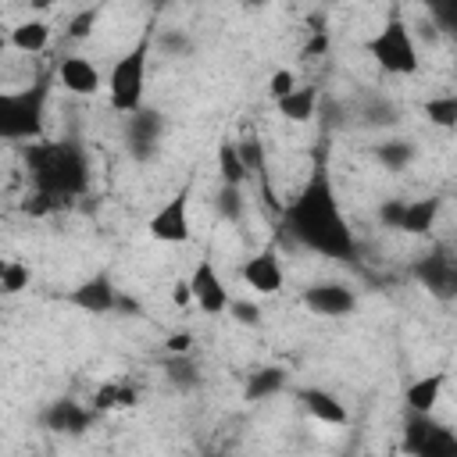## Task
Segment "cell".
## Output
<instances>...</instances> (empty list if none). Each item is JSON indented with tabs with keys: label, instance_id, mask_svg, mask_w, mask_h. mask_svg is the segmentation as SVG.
<instances>
[{
	"label": "cell",
	"instance_id": "cell-1",
	"mask_svg": "<svg viewBox=\"0 0 457 457\" xmlns=\"http://www.w3.org/2000/svg\"><path fill=\"white\" fill-rule=\"evenodd\" d=\"M282 225L300 246H307L321 257H332V261L357 257V236L339 211V196H336L325 168H318L303 182V189L282 207Z\"/></svg>",
	"mask_w": 457,
	"mask_h": 457
},
{
	"label": "cell",
	"instance_id": "cell-12",
	"mask_svg": "<svg viewBox=\"0 0 457 457\" xmlns=\"http://www.w3.org/2000/svg\"><path fill=\"white\" fill-rule=\"evenodd\" d=\"M239 278H243V286H246L250 293H257V296H275V293H282L286 275H282L278 250H275V246H264V250H257L253 257H246L243 268H239Z\"/></svg>",
	"mask_w": 457,
	"mask_h": 457
},
{
	"label": "cell",
	"instance_id": "cell-4",
	"mask_svg": "<svg viewBox=\"0 0 457 457\" xmlns=\"http://www.w3.org/2000/svg\"><path fill=\"white\" fill-rule=\"evenodd\" d=\"M154 50V32H143L129 54H121L107 71V100L118 114H132L146 96V64Z\"/></svg>",
	"mask_w": 457,
	"mask_h": 457
},
{
	"label": "cell",
	"instance_id": "cell-41",
	"mask_svg": "<svg viewBox=\"0 0 457 457\" xmlns=\"http://www.w3.org/2000/svg\"><path fill=\"white\" fill-rule=\"evenodd\" d=\"M29 7L43 14V11H50V7H57V0H29Z\"/></svg>",
	"mask_w": 457,
	"mask_h": 457
},
{
	"label": "cell",
	"instance_id": "cell-6",
	"mask_svg": "<svg viewBox=\"0 0 457 457\" xmlns=\"http://www.w3.org/2000/svg\"><path fill=\"white\" fill-rule=\"evenodd\" d=\"M400 450L411 457H457V432L432 414L407 411L403 418V439Z\"/></svg>",
	"mask_w": 457,
	"mask_h": 457
},
{
	"label": "cell",
	"instance_id": "cell-11",
	"mask_svg": "<svg viewBox=\"0 0 457 457\" xmlns=\"http://www.w3.org/2000/svg\"><path fill=\"white\" fill-rule=\"evenodd\" d=\"M189 286H193V303L204 311V314H225L232 296H228V286L225 278L218 275L214 261L211 257H200L189 271Z\"/></svg>",
	"mask_w": 457,
	"mask_h": 457
},
{
	"label": "cell",
	"instance_id": "cell-30",
	"mask_svg": "<svg viewBox=\"0 0 457 457\" xmlns=\"http://www.w3.org/2000/svg\"><path fill=\"white\" fill-rule=\"evenodd\" d=\"M96 18H100V7H96V4L75 11V14L68 18V25H64V39H68V43H86V39L93 36V29H96Z\"/></svg>",
	"mask_w": 457,
	"mask_h": 457
},
{
	"label": "cell",
	"instance_id": "cell-38",
	"mask_svg": "<svg viewBox=\"0 0 457 457\" xmlns=\"http://www.w3.org/2000/svg\"><path fill=\"white\" fill-rule=\"evenodd\" d=\"M164 350H168V357H175V353H189L193 350V336L182 328V332H171L168 339H164Z\"/></svg>",
	"mask_w": 457,
	"mask_h": 457
},
{
	"label": "cell",
	"instance_id": "cell-14",
	"mask_svg": "<svg viewBox=\"0 0 457 457\" xmlns=\"http://www.w3.org/2000/svg\"><path fill=\"white\" fill-rule=\"evenodd\" d=\"M118 289H114V282H111V275H89L86 282H79L71 293H68V300L79 307V311H86V314H111V311H118Z\"/></svg>",
	"mask_w": 457,
	"mask_h": 457
},
{
	"label": "cell",
	"instance_id": "cell-10",
	"mask_svg": "<svg viewBox=\"0 0 457 457\" xmlns=\"http://www.w3.org/2000/svg\"><path fill=\"white\" fill-rule=\"evenodd\" d=\"M411 275L418 278V286H425L439 300H453L457 296V257L450 250H443V246L421 253L411 264Z\"/></svg>",
	"mask_w": 457,
	"mask_h": 457
},
{
	"label": "cell",
	"instance_id": "cell-40",
	"mask_svg": "<svg viewBox=\"0 0 457 457\" xmlns=\"http://www.w3.org/2000/svg\"><path fill=\"white\" fill-rule=\"evenodd\" d=\"M236 4H239L243 11H264V7L271 4V0H236Z\"/></svg>",
	"mask_w": 457,
	"mask_h": 457
},
{
	"label": "cell",
	"instance_id": "cell-19",
	"mask_svg": "<svg viewBox=\"0 0 457 457\" xmlns=\"http://www.w3.org/2000/svg\"><path fill=\"white\" fill-rule=\"evenodd\" d=\"M439 211H443V200H439V196H418V200H407L400 232H403V236H428V232L436 228V221H439Z\"/></svg>",
	"mask_w": 457,
	"mask_h": 457
},
{
	"label": "cell",
	"instance_id": "cell-18",
	"mask_svg": "<svg viewBox=\"0 0 457 457\" xmlns=\"http://www.w3.org/2000/svg\"><path fill=\"white\" fill-rule=\"evenodd\" d=\"M89 403H93L96 414L129 411V407L139 403V389H136V382H129V378H107V382H100V386L93 389Z\"/></svg>",
	"mask_w": 457,
	"mask_h": 457
},
{
	"label": "cell",
	"instance_id": "cell-7",
	"mask_svg": "<svg viewBox=\"0 0 457 457\" xmlns=\"http://www.w3.org/2000/svg\"><path fill=\"white\" fill-rule=\"evenodd\" d=\"M125 154L136 164H150L161 154V139H164V114L157 107H139L132 114H125Z\"/></svg>",
	"mask_w": 457,
	"mask_h": 457
},
{
	"label": "cell",
	"instance_id": "cell-20",
	"mask_svg": "<svg viewBox=\"0 0 457 457\" xmlns=\"http://www.w3.org/2000/svg\"><path fill=\"white\" fill-rule=\"evenodd\" d=\"M371 157L386 168V171H407L418 157V143L407 139V136H389V139H378L371 146Z\"/></svg>",
	"mask_w": 457,
	"mask_h": 457
},
{
	"label": "cell",
	"instance_id": "cell-22",
	"mask_svg": "<svg viewBox=\"0 0 457 457\" xmlns=\"http://www.w3.org/2000/svg\"><path fill=\"white\" fill-rule=\"evenodd\" d=\"M278 114L293 125H307L314 114H318V86H296L289 96H282L278 104Z\"/></svg>",
	"mask_w": 457,
	"mask_h": 457
},
{
	"label": "cell",
	"instance_id": "cell-35",
	"mask_svg": "<svg viewBox=\"0 0 457 457\" xmlns=\"http://www.w3.org/2000/svg\"><path fill=\"white\" fill-rule=\"evenodd\" d=\"M228 314H232V321H239L246 328H261V321H264V311L253 300H232L228 303Z\"/></svg>",
	"mask_w": 457,
	"mask_h": 457
},
{
	"label": "cell",
	"instance_id": "cell-5",
	"mask_svg": "<svg viewBox=\"0 0 457 457\" xmlns=\"http://www.w3.org/2000/svg\"><path fill=\"white\" fill-rule=\"evenodd\" d=\"M368 54L371 61L386 71V75H414L421 68V54H418V39L407 29L403 18H389L371 39H368Z\"/></svg>",
	"mask_w": 457,
	"mask_h": 457
},
{
	"label": "cell",
	"instance_id": "cell-34",
	"mask_svg": "<svg viewBox=\"0 0 457 457\" xmlns=\"http://www.w3.org/2000/svg\"><path fill=\"white\" fill-rule=\"evenodd\" d=\"M57 207H64V200L50 196V193H39V189H32V196L21 200V211L32 214V218H46V214H54Z\"/></svg>",
	"mask_w": 457,
	"mask_h": 457
},
{
	"label": "cell",
	"instance_id": "cell-9",
	"mask_svg": "<svg viewBox=\"0 0 457 457\" xmlns=\"http://www.w3.org/2000/svg\"><path fill=\"white\" fill-rule=\"evenodd\" d=\"M300 303L318 314V318H350L361 303L357 289L350 282H339V278H325V282H314L300 293Z\"/></svg>",
	"mask_w": 457,
	"mask_h": 457
},
{
	"label": "cell",
	"instance_id": "cell-21",
	"mask_svg": "<svg viewBox=\"0 0 457 457\" xmlns=\"http://www.w3.org/2000/svg\"><path fill=\"white\" fill-rule=\"evenodd\" d=\"M7 46L18 54H43L50 46V21L43 18H25L7 32Z\"/></svg>",
	"mask_w": 457,
	"mask_h": 457
},
{
	"label": "cell",
	"instance_id": "cell-33",
	"mask_svg": "<svg viewBox=\"0 0 457 457\" xmlns=\"http://www.w3.org/2000/svg\"><path fill=\"white\" fill-rule=\"evenodd\" d=\"M296 86H300V79H296L293 68H275V71L268 75V96H271L275 104H278L282 96H289Z\"/></svg>",
	"mask_w": 457,
	"mask_h": 457
},
{
	"label": "cell",
	"instance_id": "cell-37",
	"mask_svg": "<svg viewBox=\"0 0 457 457\" xmlns=\"http://www.w3.org/2000/svg\"><path fill=\"white\" fill-rule=\"evenodd\" d=\"M328 46H332L328 29H325V32H311V36L303 39V46H300V61H318V57L328 54Z\"/></svg>",
	"mask_w": 457,
	"mask_h": 457
},
{
	"label": "cell",
	"instance_id": "cell-28",
	"mask_svg": "<svg viewBox=\"0 0 457 457\" xmlns=\"http://www.w3.org/2000/svg\"><path fill=\"white\" fill-rule=\"evenodd\" d=\"M32 286V268L25 264V261H18V257H7L4 264H0V293L4 296H18V293H25Z\"/></svg>",
	"mask_w": 457,
	"mask_h": 457
},
{
	"label": "cell",
	"instance_id": "cell-26",
	"mask_svg": "<svg viewBox=\"0 0 457 457\" xmlns=\"http://www.w3.org/2000/svg\"><path fill=\"white\" fill-rule=\"evenodd\" d=\"M214 211H218V218H221V221L239 225V221H243V214H246L243 186H228V182H221V186H218V193H214Z\"/></svg>",
	"mask_w": 457,
	"mask_h": 457
},
{
	"label": "cell",
	"instance_id": "cell-15",
	"mask_svg": "<svg viewBox=\"0 0 457 457\" xmlns=\"http://www.w3.org/2000/svg\"><path fill=\"white\" fill-rule=\"evenodd\" d=\"M93 418H96L93 403L82 407L79 400H54V403L43 411V425H46L50 432H57V436H82V432L93 425Z\"/></svg>",
	"mask_w": 457,
	"mask_h": 457
},
{
	"label": "cell",
	"instance_id": "cell-8",
	"mask_svg": "<svg viewBox=\"0 0 457 457\" xmlns=\"http://www.w3.org/2000/svg\"><path fill=\"white\" fill-rule=\"evenodd\" d=\"M146 232H150V239L168 243V246L189 243V236H193V225H189V189H179L175 196H168V200L150 214Z\"/></svg>",
	"mask_w": 457,
	"mask_h": 457
},
{
	"label": "cell",
	"instance_id": "cell-32",
	"mask_svg": "<svg viewBox=\"0 0 457 457\" xmlns=\"http://www.w3.org/2000/svg\"><path fill=\"white\" fill-rule=\"evenodd\" d=\"M403 211H407V200H403V196H386V200L375 207V218H378V225H382V228H393V232H400Z\"/></svg>",
	"mask_w": 457,
	"mask_h": 457
},
{
	"label": "cell",
	"instance_id": "cell-42",
	"mask_svg": "<svg viewBox=\"0 0 457 457\" xmlns=\"http://www.w3.org/2000/svg\"><path fill=\"white\" fill-rule=\"evenodd\" d=\"M143 4H146V7H150V11H154V14H157V11H164V7H168V4H171V0H143Z\"/></svg>",
	"mask_w": 457,
	"mask_h": 457
},
{
	"label": "cell",
	"instance_id": "cell-24",
	"mask_svg": "<svg viewBox=\"0 0 457 457\" xmlns=\"http://www.w3.org/2000/svg\"><path fill=\"white\" fill-rule=\"evenodd\" d=\"M282 389H286V368L268 364V368H257V371L246 378L243 396L257 403V400H268V396H275V393H282Z\"/></svg>",
	"mask_w": 457,
	"mask_h": 457
},
{
	"label": "cell",
	"instance_id": "cell-2",
	"mask_svg": "<svg viewBox=\"0 0 457 457\" xmlns=\"http://www.w3.org/2000/svg\"><path fill=\"white\" fill-rule=\"evenodd\" d=\"M21 164L29 171L32 189L50 193L57 200H75L89 189V157L75 139H32L21 143Z\"/></svg>",
	"mask_w": 457,
	"mask_h": 457
},
{
	"label": "cell",
	"instance_id": "cell-36",
	"mask_svg": "<svg viewBox=\"0 0 457 457\" xmlns=\"http://www.w3.org/2000/svg\"><path fill=\"white\" fill-rule=\"evenodd\" d=\"M239 154H243L250 175H261L268 168V157H264V143L261 139H239Z\"/></svg>",
	"mask_w": 457,
	"mask_h": 457
},
{
	"label": "cell",
	"instance_id": "cell-31",
	"mask_svg": "<svg viewBox=\"0 0 457 457\" xmlns=\"http://www.w3.org/2000/svg\"><path fill=\"white\" fill-rule=\"evenodd\" d=\"M421 4H425L428 21H432L443 36H453V32H457V0H421Z\"/></svg>",
	"mask_w": 457,
	"mask_h": 457
},
{
	"label": "cell",
	"instance_id": "cell-25",
	"mask_svg": "<svg viewBox=\"0 0 457 457\" xmlns=\"http://www.w3.org/2000/svg\"><path fill=\"white\" fill-rule=\"evenodd\" d=\"M421 114L428 118V125L436 129H457V93H439V96H428L421 104Z\"/></svg>",
	"mask_w": 457,
	"mask_h": 457
},
{
	"label": "cell",
	"instance_id": "cell-16",
	"mask_svg": "<svg viewBox=\"0 0 457 457\" xmlns=\"http://www.w3.org/2000/svg\"><path fill=\"white\" fill-rule=\"evenodd\" d=\"M296 400H300V407L307 411V418H314V421H321V425H346L350 421V411H346V403L332 393V389H321V386H307V389H300L296 393Z\"/></svg>",
	"mask_w": 457,
	"mask_h": 457
},
{
	"label": "cell",
	"instance_id": "cell-43",
	"mask_svg": "<svg viewBox=\"0 0 457 457\" xmlns=\"http://www.w3.org/2000/svg\"><path fill=\"white\" fill-rule=\"evenodd\" d=\"M453 79H457V61H453Z\"/></svg>",
	"mask_w": 457,
	"mask_h": 457
},
{
	"label": "cell",
	"instance_id": "cell-3",
	"mask_svg": "<svg viewBox=\"0 0 457 457\" xmlns=\"http://www.w3.org/2000/svg\"><path fill=\"white\" fill-rule=\"evenodd\" d=\"M50 100L46 79L25 86V89H4L0 93V136L7 143H32L43 136V111Z\"/></svg>",
	"mask_w": 457,
	"mask_h": 457
},
{
	"label": "cell",
	"instance_id": "cell-13",
	"mask_svg": "<svg viewBox=\"0 0 457 457\" xmlns=\"http://www.w3.org/2000/svg\"><path fill=\"white\" fill-rule=\"evenodd\" d=\"M57 82H61L71 96H86V100L96 96L100 89H107L100 68H96L86 54H64V57L57 61Z\"/></svg>",
	"mask_w": 457,
	"mask_h": 457
},
{
	"label": "cell",
	"instance_id": "cell-44",
	"mask_svg": "<svg viewBox=\"0 0 457 457\" xmlns=\"http://www.w3.org/2000/svg\"><path fill=\"white\" fill-rule=\"evenodd\" d=\"M450 39H453V43H457V32H453V36H450Z\"/></svg>",
	"mask_w": 457,
	"mask_h": 457
},
{
	"label": "cell",
	"instance_id": "cell-39",
	"mask_svg": "<svg viewBox=\"0 0 457 457\" xmlns=\"http://www.w3.org/2000/svg\"><path fill=\"white\" fill-rule=\"evenodd\" d=\"M171 300H175L179 307L193 303V286H189V278H179V282H175V289H171Z\"/></svg>",
	"mask_w": 457,
	"mask_h": 457
},
{
	"label": "cell",
	"instance_id": "cell-17",
	"mask_svg": "<svg viewBox=\"0 0 457 457\" xmlns=\"http://www.w3.org/2000/svg\"><path fill=\"white\" fill-rule=\"evenodd\" d=\"M443 386H446V371H425V375L411 378V382L403 386V407H407V411L432 414L436 403L443 400Z\"/></svg>",
	"mask_w": 457,
	"mask_h": 457
},
{
	"label": "cell",
	"instance_id": "cell-29",
	"mask_svg": "<svg viewBox=\"0 0 457 457\" xmlns=\"http://www.w3.org/2000/svg\"><path fill=\"white\" fill-rule=\"evenodd\" d=\"M154 50L164 57H189L193 54V36L186 29H157L154 32Z\"/></svg>",
	"mask_w": 457,
	"mask_h": 457
},
{
	"label": "cell",
	"instance_id": "cell-27",
	"mask_svg": "<svg viewBox=\"0 0 457 457\" xmlns=\"http://www.w3.org/2000/svg\"><path fill=\"white\" fill-rule=\"evenodd\" d=\"M164 375H168V382H171L179 393H193V389L200 386V378H204L189 353H175V357L164 364Z\"/></svg>",
	"mask_w": 457,
	"mask_h": 457
},
{
	"label": "cell",
	"instance_id": "cell-23",
	"mask_svg": "<svg viewBox=\"0 0 457 457\" xmlns=\"http://www.w3.org/2000/svg\"><path fill=\"white\" fill-rule=\"evenodd\" d=\"M214 161H218V179H221V182H228V186H243V182L250 179L246 161H243V154H239V143L221 139L218 150H214Z\"/></svg>",
	"mask_w": 457,
	"mask_h": 457
}]
</instances>
